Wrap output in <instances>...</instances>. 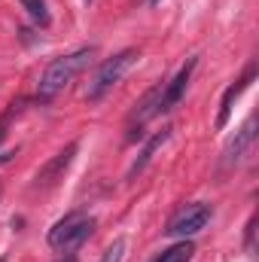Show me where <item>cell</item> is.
I'll use <instances>...</instances> for the list:
<instances>
[{
  "label": "cell",
  "instance_id": "obj_3",
  "mask_svg": "<svg viewBox=\"0 0 259 262\" xmlns=\"http://www.w3.org/2000/svg\"><path fill=\"white\" fill-rule=\"evenodd\" d=\"M76 149H79V140H70L64 149H58L40 171H37V177H34V189H46V186H55L61 177H64V171L70 168V162H73V156H76Z\"/></svg>",
  "mask_w": 259,
  "mask_h": 262
},
{
  "label": "cell",
  "instance_id": "obj_5",
  "mask_svg": "<svg viewBox=\"0 0 259 262\" xmlns=\"http://www.w3.org/2000/svg\"><path fill=\"white\" fill-rule=\"evenodd\" d=\"M195 64H198V58H189L186 64L177 70V76H174L171 82H165L162 101H159V113H168V110H174V107L180 104V98H183V92H186V85H189V79H192Z\"/></svg>",
  "mask_w": 259,
  "mask_h": 262
},
{
  "label": "cell",
  "instance_id": "obj_13",
  "mask_svg": "<svg viewBox=\"0 0 259 262\" xmlns=\"http://www.w3.org/2000/svg\"><path fill=\"white\" fill-rule=\"evenodd\" d=\"M18 107H21V104H9V110H6V113L0 116V140L6 137V128H9V122H12V116L18 113Z\"/></svg>",
  "mask_w": 259,
  "mask_h": 262
},
{
  "label": "cell",
  "instance_id": "obj_17",
  "mask_svg": "<svg viewBox=\"0 0 259 262\" xmlns=\"http://www.w3.org/2000/svg\"><path fill=\"white\" fill-rule=\"evenodd\" d=\"M149 3H159V0H149Z\"/></svg>",
  "mask_w": 259,
  "mask_h": 262
},
{
  "label": "cell",
  "instance_id": "obj_15",
  "mask_svg": "<svg viewBox=\"0 0 259 262\" xmlns=\"http://www.w3.org/2000/svg\"><path fill=\"white\" fill-rule=\"evenodd\" d=\"M253 226H256V216H250V223H247V247L253 244Z\"/></svg>",
  "mask_w": 259,
  "mask_h": 262
},
{
  "label": "cell",
  "instance_id": "obj_14",
  "mask_svg": "<svg viewBox=\"0 0 259 262\" xmlns=\"http://www.w3.org/2000/svg\"><path fill=\"white\" fill-rule=\"evenodd\" d=\"M15 152H18V149H6V152H0V168H3V165H9V162L15 159Z\"/></svg>",
  "mask_w": 259,
  "mask_h": 262
},
{
  "label": "cell",
  "instance_id": "obj_10",
  "mask_svg": "<svg viewBox=\"0 0 259 262\" xmlns=\"http://www.w3.org/2000/svg\"><path fill=\"white\" fill-rule=\"evenodd\" d=\"M192 253H195V244L189 241V238H183V241L171 244L168 250H162V253L156 256V262H189Z\"/></svg>",
  "mask_w": 259,
  "mask_h": 262
},
{
  "label": "cell",
  "instance_id": "obj_18",
  "mask_svg": "<svg viewBox=\"0 0 259 262\" xmlns=\"http://www.w3.org/2000/svg\"><path fill=\"white\" fill-rule=\"evenodd\" d=\"M0 262H6V259H3V256H0Z\"/></svg>",
  "mask_w": 259,
  "mask_h": 262
},
{
  "label": "cell",
  "instance_id": "obj_2",
  "mask_svg": "<svg viewBox=\"0 0 259 262\" xmlns=\"http://www.w3.org/2000/svg\"><path fill=\"white\" fill-rule=\"evenodd\" d=\"M137 58H140V52L137 49H122V52H116V55H110V58H104L98 70L92 73V79H89V89H85V98L89 101H101L125 73H128L131 67L137 64Z\"/></svg>",
  "mask_w": 259,
  "mask_h": 262
},
{
  "label": "cell",
  "instance_id": "obj_12",
  "mask_svg": "<svg viewBox=\"0 0 259 262\" xmlns=\"http://www.w3.org/2000/svg\"><path fill=\"white\" fill-rule=\"evenodd\" d=\"M122 256H125V238H116V241L104 250L101 262H122Z\"/></svg>",
  "mask_w": 259,
  "mask_h": 262
},
{
  "label": "cell",
  "instance_id": "obj_4",
  "mask_svg": "<svg viewBox=\"0 0 259 262\" xmlns=\"http://www.w3.org/2000/svg\"><path fill=\"white\" fill-rule=\"evenodd\" d=\"M207 223H210V207L207 204H189L183 213H177L171 220V226L165 232L174 235V238H192L195 232H201Z\"/></svg>",
  "mask_w": 259,
  "mask_h": 262
},
{
  "label": "cell",
  "instance_id": "obj_7",
  "mask_svg": "<svg viewBox=\"0 0 259 262\" xmlns=\"http://www.w3.org/2000/svg\"><path fill=\"white\" fill-rule=\"evenodd\" d=\"M253 137H256V116H250V119H247L241 128L235 131V137L229 140V146H226V152H223V168H232V165H238V162L244 159V152L250 149Z\"/></svg>",
  "mask_w": 259,
  "mask_h": 262
},
{
  "label": "cell",
  "instance_id": "obj_9",
  "mask_svg": "<svg viewBox=\"0 0 259 262\" xmlns=\"http://www.w3.org/2000/svg\"><path fill=\"white\" fill-rule=\"evenodd\" d=\"M171 131H174L171 125H165V128H162V131H156V134H153V137H149V140L143 143V149L137 152V159L131 162V168H128V180H134V177H137V174H140V171H143V168L149 165V159H153V156H156V152H159V149H162L165 143H168Z\"/></svg>",
  "mask_w": 259,
  "mask_h": 262
},
{
  "label": "cell",
  "instance_id": "obj_8",
  "mask_svg": "<svg viewBox=\"0 0 259 262\" xmlns=\"http://www.w3.org/2000/svg\"><path fill=\"white\" fill-rule=\"evenodd\" d=\"M85 220H89V216H85L82 210H73V213L61 216V220H58V223L49 229V238H46V241H49V247H52V250H61L67 241L73 238V232H76V229H79Z\"/></svg>",
  "mask_w": 259,
  "mask_h": 262
},
{
  "label": "cell",
  "instance_id": "obj_11",
  "mask_svg": "<svg viewBox=\"0 0 259 262\" xmlns=\"http://www.w3.org/2000/svg\"><path fill=\"white\" fill-rule=\"evenodd\" d=\"M18 3L25 6V12H28L37 25H49V9H46L43 0H18Z\"/></svg>",
  "mask_w": 259,
  "mask_h": 262
},
{
  "label": "cell",
  "instance_id": "obj_16",
  "mask_svg": "<svg viewBox=\"0 0 259 262\" xmlns=\"http://www.w3.org/2000/svg\"><path fill=\"white\" fill-rule=\"evenodd\" d=\"M55 262H76L73 256H61V259H55Z\"/></svg>",
  "mask_w": 259,
  "mask_h": 262
},
{
  "label": "cell",
  "instance_id": "obj_6",
  "mask_svg": "<svg viewBox=\"0 0 259 262\" xmlns=\"http://www.w3.org/2000/svg\"><path fill=\"white\" fill-rule=\"evenodd\" d=\"M253 79H256V64H247L244 76H241V79H235V82L223 92L220 113H217V128H220V131L226 128V122H229V116H232V104L241 98V92H247V89H250V82H253Z\"/></svg>",
  "mask_w": 259,
  "mask_h": 262
},
{
  "label": "cell",
  "instance_id": "obj_1",
  "mask_svg": "<svg viewBox=\"0 0 259 262\" xmlns=\"http://www.w3.org/2000/svg\"><path fill=\"white\" fill-rule=\"evenodd\" d=\"M92 58H95V46H82V49H76V52H67L61 58H55L52 64L43 70V76H40V82H37L40 98H43V101L55 98L64 85H70L85 67L92 64Z\"/></svg>",
  "mask_w": 259,
  "mask_h": 262
}]
</instances>
